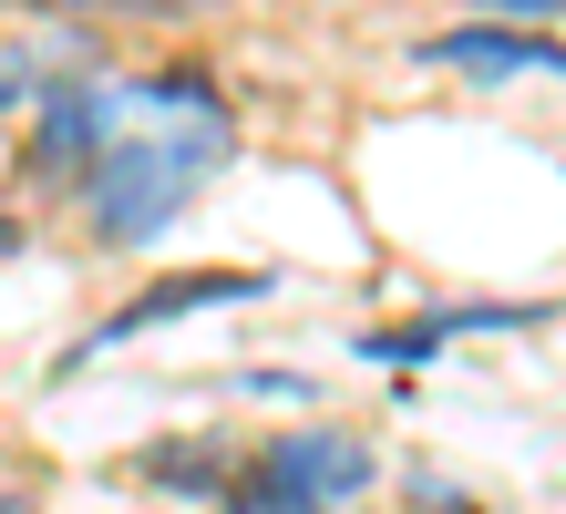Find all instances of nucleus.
Instances as JSON below:
<instances>
[{
  "instance_id": "5",
  "label": "nucleus",
  "mask_w": 566,
  "mask_h": 514,
  "mask_svg": "<svg viewBox=\"0 0 566 514\" xmlns=\"http://www.w3.org/2000/svg\"><path fill=\"white\" fill-rule=\"evenodd\" d=\"M536 319H546L536 298H453V308H432V319H412V329H371V339H360V360L412 370V360H432V350L463 339V329H536Z\"/></svg>"
},
{
  "instance_id": "4",
  "label": "nucleus",
  "mask_w": 566,
  "mask_h": 514,
  "mask_svg": "<svg viewBox=\"0 0 566 514\" xmlns=\"http://www.w3.org/2000/svg\"><path fill=\"white\" fill-rule=\"evenodd\" d=\"M114 114H124V93H93V83L42 93V124H31V176H62V165H83V176H93V155L114 145Z\"/></svg>"
},
{
  "instance_id": "2",
  "label": "nucleus",
  "mask_w": 566,
  "mask_h": 514,
  "mask_svg": "<svg viewBox=\"0 0 566 514\" xmlns=\"http://www.w3.org/2000/svg\"><path fill=\"white\" fill-rule=\"evenodd\" d=\"M248 298H269V268H186V279H155V289L124 298V308H114V319L93 329L62 370H83L93 350H114V339H145V329H165V319H196V308H248Z\"/></svg>"
},
{
  "instance_id": "6",
  "label": "nucleus",
  "mask_w": 566,
  "mask_h": 514,
  "mask_svg": "<svg viewBox=\"0 0 566 514\" xmlns=\"http://www.w3.org/2000/svg\"><path fill=\"white\" fill-rule=\"evenodd\" d=\"M227 463H238V453H227L217 432H186L176 453H145V473H155L165 494H217V484H227Z\"/></svg>"
},
{
  "instance_id": "7",
  "label": "nucleus",
  "mask_w": 566,
  "mask_h": 514,
  "mask_svg": "<svg viewBox=\"0 0 566 514\" xmlns=\"http://www.w3.org/2000/svg\"><path fill=\"white\" fill-rule=\"evenodd\" d=\"M217 514H329V504H310V494H289V484H269V473L248 463V484H227V494H217Z\"/></svg>"
},
{
  "instance_id": "8",
  "label": "nucleus",
  "mask_w": 566,
  "mask_h": 514,
  "mask_svg": "<svg viewBox=\"0 0 566 514\" xmlns=\"http://www.w3.org/2000/svg\"><path fill=\"white\" fill-rule=\"evenodd\" d=\"M494 11H515V21H546V11H566V0H494Z\"/></svg>"
},
{
  "instance_id": "1",
  "label": "nucleus",
  "mask_w": 566,
  "mask_h": 514,
  "mask_svg": "<svg viewBox=\"0 0 566 514\" xmlns=\"http://www.w3.org/2000/svg\"><path fill=\"white\" fill-rule=\"evenodd\" d=\"M124 114H155V124L114 134V145L93 155V176H83V227L104 237V248H155V237L186 217L196 176L238 155V114H227V93H217L207 73H155V83L124 93Z\"/></svg>"
},
{
  "instance_id": "9",
  "label": "nucleus",
  "mask_w": 566,
  "mask_h": 514,
  "mask_svg": "<svg viewBox=\"0 0 566 514\" xmlns=\"http://www.w3.org/2000/svg\"><path fill=\"white\" fill-rule=\"evenodd\" d=\"M11 248H21V227H0V258H11Z\"/></svg>"
},
{
  "instance_id": "3",
  "label": "nucleus",
  "mask_w": 566,
  "mask_h": 514,
  "mask_svg": "<svg viewBox=\"0 0 566 514\" xmlns=\"http://www.w3.org/2000/svg\"><path fill=\"white\" fill-rule=\"evenodd\" d=\"M258 473L269 484H289V494H310V504H350V494H371V442L360 432H329V422H310V432H279L269 453H258Z\"/></svg>"
}]
</instances>
